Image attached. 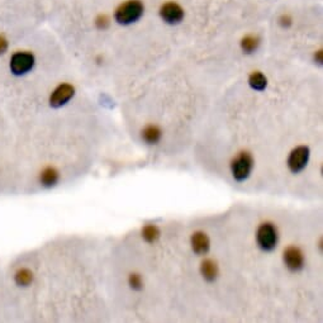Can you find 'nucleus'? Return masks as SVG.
Returning <instances> with one entry per match:
<instances>
[{
    "mask_svg": "<svg viewBox=\"0 0 323 323\" xmlns=\"http://www.w3.org/2000/svg\"><path fill=\"white\" fill-rule=\"evenodd\" d=\"M95 26H97V28H99V30H105V28H108V26H109V18H108L105 14H100V16L95 19Z\"/></svg>",
    "mask_w": 323,
    "mask_h": 323,
    "instance_id": "nucleus-17",
    "label": "nucleus"
},
{
    "mask_svg": "<svg viewBox=\"0 0 323 323\" xmlns=\"http://www.w3.org/2000/svg\"><path fill=\"white\" fill-rule=\"evenodd\" d=\"M248 84L251 86L254 90H258V92H262L266 89L268 86V79L266 76L260 71L252 72L250 78H248Z\"/></svg>",
    "mask_w": 323,
    "mask_h": 323,
    "instance_id": "nucleus-11",
    "label": "nucleus"
},
{
    "mask_svg": "<svg viewBox=\"0 0 323 323\" xmlns=\"http://www.w3.org/2000/svg\"><path fill=\"white\" fill-rule=\"evenodd\" d=\"M142 14H144V4L141 3L140 0H128L117 8L114 18L117 23L128 26V24L136 23L142 16Z\"/></svg>",
    "mask_w": 323,
    "mask_h": 323,
    "instance_id": "nucleus-1",
    "label": "nucleus"
},
{
    "mask_svg": "<svg viewBox=\"0 0 323 323\" xmlns=\"http://www.w3.org/2000/svg\"><path fill=\"white\" fill-rule=\"evenodd\" d=\"M34 56L30 52H16L10 59V71L14 75L20 76L30 72L34 66Z\"/></svg>",
    "mask_w": 323,
    "mask_h": 323,
    "instance_id": "nucleus-4",
    "label": "nucleus"
},
{
    "mask_svg": "<svg viewBox=\"0 0 323 323\" xmlns=\"http://www.w3.org/2000/svg\"><path fill=\"white\" fill-rule=\"evenodd\" d=\"M310 151L308 147L300 146L294 148L291 152L289 157H288V167L291 170V173L298 174L300 171H303L306 166L308 165L309 161Z\"/></svg>",
    "mask_w": 323,
    "mask_h": 323,
    "instance_id": "nucleus-5",
    "label": "nucleus"
},
{
    "mask_svg": "<svg viewBox=\"0 0 323 323\" xmlns=\"http://www.w3.org/2000/svg\"><path fill=\"white\" fill-rule=\"evenodd\" d=\"M160 16L167 24H179L184 19V9L179 4L170 1L160 8Z\"/></svg>",
    "mask_w": 323,
    "mask_h": 323,
    "instance_id": "nucleus-6",
    "label": "nucleus"
},
{
    "mask_svg": "<svg viewBox=\"0 0 323 323\" xmlns=\"http://www.w3.org/2000/svg\"><path fill=\"white\" fill-rule=\"evenodd\" d=\"M7 49H8V39L5 38V36L0 34V55L5 53Z\"/></svg>",
    "mask_w": 323,
    "mask_h": 323,
    "instance_id": "nucleus-18",
    "label": "nucleus"
},
{
    "mask_svg": "<svg viewBox=\"0 0 323 323\" xmlns=\"http://www.w3.org/2000/svg\"><path fill=\"white\" fill-rule=\"evenodd\" d=\"M260 46V39L258 37L247 36L241 41V48L245 53H252Z\"/></svg>",
    "mask_w": 323,
    "mask_h": 323,
    "instance_id": "nucleus-14",
    "label": "nucleus"
},
{
    "mask_svg": "<svg viewBox=\"0 0 323 323\" xmlns=\"http://www.w3.org/2000/svg\"><path fill=\"white\" fill-rule=\"evenodd\" d=\"M279 22H280V26L285 27V28H287V27H289V26H291V18L288 16V14L281 16L280 19H279Z\"/></svg>",
    "mask_w": 323,
    "mask_h": 323,
    "instance_id": "nucleus-19",
    "label": "nucleus"
},
{
    "mask_svg": "<svg viewBox=\"0 0 323 323\" xmlns=\"http://www.w3.org/2000/svg\"><path fill=\"white\" fill-rule=\"evenodd\" d=\"M142 237L148 243H155L160 237V229L155 225H147L142 229Z\"/></svg>",
    "mask_w": 323,
    "mask_h": 323,
    "instance_id": "nucleus-13",
    "label": "nucleus"
},
{
    "mask_svg": "<svg viewBox=\"0 0 323 323\" xmlns=\"http://www.w3.org/2000/svg\"><path fill=\"white\" fill-rule=\"evenodd\" d=\"M128 283H129V285H131L132 289H134V291H141L142 289V279H141V276L138 274H131L129 275V277H128Z\"/></svg>",
    "mask_w": 323,
    "mask_h": 323,
    "instance_id": "nucleus-16",
    "label": "nucleus"
},
{
    "mask_svg": "<svg viewBox=\"0 0 323 323\" xmlns=\"http://www.w3.org/2000/svg\"><path fill=\"white\" fill-rule=\"evenodd\" d=\"M75 94V89L70 84H61L53 90L52 95H51V105L53 108H60L62 105H65L70 99Z\"/></svg>",
    "mask_w": 323,
    "mask_h": 323,
    "instance_id": "nucleus-7",
    "label": "nucleus"
},
{
    "mask_svg": "<svg viewBox=\"0 0 323 323\" xmlns=\"http://www.w3.org/2000/svg\"><path fill=\"white\" fill-rule=\"evenodd\" d=\"M190 245H192L193 251L196 255H204L209 251L210 242L204 232H195L190 237Z\"/></svg>",
    "mask_w": 323,
    "mask_h": 323,
    "instance_id": "nucleus-9",
    "label": "nucleus"
},
{
    "mask_svg": "<svg viewBox=\"0 0 323 323\" xmlns=\"http://www.w3.org/2000/svg\"><path fill=\"white\" fill-rule=\"evenodd\" d=\"M314 60H316V62L318 64V65H322V62H323V52H322V51H318V52H316Z\"/></svg>",
    "mask_w": 323,
    "mask_h": 323,
    "instance_id": "nucleus-20",
    "label": "nucleus"
},
{
    "mask_svg": "<svg viewBox=\"0 0 323 323\" xmlns=\"http://www.w3.org/2000/svg\"><path fill=\"white\" fill-rule=\"evenodd\" d=\"M252 167H254V159H252L251 154L250 152H241L235 160L232 161V175H233L236 181L242 183L250 177Z\"/></svg>",
    "mask_w": 323,
    "mask_h": 323,
    "instance_id": "nucleus-2",
    "label": "nucleus"
},
{
    "mask_svg": "<svg viewBox=\"0 0 323 323\" xmlns=\"http://www.w3.org/2000/svg\"><path fill=\"white\" fill-rule=\"evenodd\" d=\"M256 241L262 251H273L277 245L276 227L271 223H262L256 232Z\"/></svg>",
    "mask_w": 323,
    "mask_h": 323,
    "instance_id": "nucleus-3",
    "label": "nucleus"
},
{
    "mask_svg": "<svg viewBox=\"0 0 323 323\" xmlns=\"http://www.w3.org/2000/svg\"><path fill=\"white\" fill-rule=\"evenodd\" d=\"M142 138L148 145H156L161 138V129L157 126H147L142 131Z\"/></svg>",
    "mask_w": 323,
    "mask_h": 323,
    "instance_id": "nucleus-12",
    "label": "nucleus"
},
{
    "mask_svg": "<svg viewBox=\"0 0 323 323\" xmlns=\"http://www.w3.org/2000/svg\"><path fill=\"white\" fill-rule=\"evenodd\" d=\"M200 273L204 280L213 283L218 277V266L213 260H204L200 265Z\"/></svg>",
    "mask_w": 323,
    "mask_h": 323,
    "instance_id": "nucleus-10",
    "label": "nucleus"
},
{
    "mask_svg": "<svg viewBox=\"0 0 323 323\" xmlns=\"http://www.w3.org/2000/svg\"><path fill=\"white\" fill-rule=\"evenodd\" d=\"M59 180V174L52 167H48L42 173V177H41V181L45 186H53Z\"/></svg>",
    "mask_w": 323,
    "mask_h": 323,
    "instance_id": "nucleus-15",
    "label": "nucleus"
},
{
    "mask_svg": "<svg viewBox=\"0 0 323 323\" xmlns=\"http://www.w3.org/2000/svg\"><path fill=\"white\" fill-rule=\"evenodd\" d=\"M284 262L285 266L293 273L300 271L304 266V256L303 252L298 247H288L284 251Z\"/></svg>",
    "mask_w": 323,
    "mask_h": 323,
    "instance_id": "nucleus-8",
    "label": "nucleus"
}]
</instances>
